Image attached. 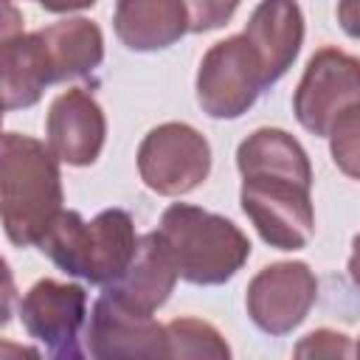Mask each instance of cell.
I'll list each match as a JSON object with an SVG mask.
<instances>
[{
	"label": "cell",
	"mask_w": 360,
	"mask_h": 360,
	"mask_svg": "<svg viewBox=\"0 0 360 360\" xmlns=\"http://www.w3.org/2000/svg\"><path fill=\"white\" fill-rule=\"evenodd\" d=\"M295 357H354V343L349 335L335 332V329H315L304 335L295 349Z\"/></svg>",
	"instance_id": "20"
},
{
	"label": "cell",
	"mask_w": 360,
	"mask_h": 360,
	"mask_svg": "<svg viewBox=\"0 0 360 360\" xmlns=\"http://www.w3.org/2000/svg\"><path fill=\"white\" fill-rule=\"evenodd\" d=\"M239 205L264 245L273 250H301L315 236L312 183L290 174L242 177Z\"/></svg>",
	"instance_id": "4"
},
{
	"label": "cell",
	"mask_w": 360,
	"mask_h": 360,
	"mask_svg": "<svg viewBox=\"0 0 360 360\" xmlns=\"http://www.w3.org/2000/svg\"><path fill=\"white\" fill-rule=\"evenodd\" d=\"M143 186L160 197H183L211 174V143L186 121L152 127L135 155Z\"/></svg>",
	"instance_id": "5"
},
{
	"label": "cell",
	"mask_w": 360,
	"mask_h": 360,
	"mask_svg": "<svg viewBox=\"0 0 360 360\" xmlns=\"http://www.w3.org/2000/svg\"><path fill=\"white\" fill-rule=\"evenodd\" d=\"M354 101H360V56L335 45L318 48L307 59L292 93V112L298 124L307 132L326 138L332 121Z\"/></svg>",
	"instance_id": "8"
},
{
	"label": "cell",
	"mask_w": 360,
	"mask_h": 360,
	"mask_svg": "<svg viewBox=\"0 0 360 360\" xmlns=\"http://www.w3.org/2000/svg\"><path fill=\"white\" fill-rule=\"evenodd\" d=\"M194 90L200 110L217 121H236L256 104L264 79L245 34L225 37L202 53Z\"/></svg>",
	"instance_id": "6"
},
{
	"label": "cell",
	"mask_w": 360,
	"mask_h": 360,
	"mask_svg": "<svg viewBox=\"0 0 360 360\" xmlns=\"http://www.w3.org/2000/svg\"><path fill=\"white\" fill-rule=\"evenodd\" d=\"M338 25L346 37L360 39V0H338Z\"/></svg>",
	"instance_id": "22"
},
{
	"label": "cell",
	"mask_w": 360,
	"mask_h": 360,
	"mask_svg": "<svg viewBox=\"0 0 360 360\" xmlns=\"http://www.w3.org/2000/svg\"><path fill=\"white\" fill-rule=\"evenodd\" d=\"M318 301V278L307 262L264 264L245 290V309L253 326L270 338L295 332Z\"/></svg>",
	"instance_id": "9"
},
{
	"label": "cell",
	"mask_w": 360,
	"mask_h": 360,
	"mask_svg": "<svg viewBox=\"0 0 360 360\" xmlns=\"http://www.w3.org/2000/svg\"><path fill=\"white\" fill-rule=\"evenodd\" d=\"M346 270H349L352 284L360 290V233L352 239V253H349V264H346Z\"/></svg>",
	"instance_id": "24"
},
{
	"label": "cell",
	"mask_w": 360,
	"mask_h": 360,
	"mask_svg": "<svg viewBox=\"0 0 360 360\" xmlns=\"http://www.w3.org/2000/svg\"><path fill=\"white\" fill-rule=\"evenodd\" d=\"M51 84L93 76L104 62V34L87 17H68L34 31Z\"/></svg>",
	"instance_id": "14"
},
{
	"label": "cell",
	"mask_w": 360,
	"mask_h": 360,
	"mask_svg": "<svg viewBox=\"0 0 360 360\" xmlns=\"http://www.w3.org/2000/svg\"><path fill=\"white\" fill-rule=\"evenodd\" d=\"M188 8L191 34H208L231 22L242 0H183Z\"/></svg>",
	"instance_id": "21"
},
{
	"label": "cell",
	"mask_w": 360,
	"mask_h": 360,
	"mask_svg": "<svg viewBox=\"0 0 360 360\" xmlns=\"http://www.w3.org/2000/svg\"><path fill=\"white\" fill-rule=\"evenodd\" d=\"M242 34L259 59L264 87H273L301 53L304 11L298 0H262L245 22Z\"/></svg>",
	"instance_id": "12"
},
{
	"label": "cell",
	"mask_w": 360,
	"mask_h": 360,
	"mask_svg": "<svg viewBox=\"0 0 360 360\" xmlns=\"http://www.w3.org/2000/svg\"><path fill=\"white\" fill-rule=\"evenodd\" d=\"M166 338H169V357H208V360H228L231 346L222 338V332L202 321V318H174L166 323Z\"/></svg>",
	"instance_id": "18"
},
{
	"label": "cell",
	"mask_w": 360,
	"mask_h": 360,
	"mask_svg": "<svg viewBox=\"0 0 360 360\" xmlns=\"http://www.w3.org/2000/svg\"><path fill=\"white\" fill-rule=\"evenodd\" d=\"M112 31L135 53L166 51L191 31L188 8L183 0H115Z\"/></svg>",
	"instance_id": "15"
},
{
	"label": "cell",
	"mask_w": 360,
	"mask_h": 360,
	"mask_svg": "<svg viewBox=\"0 0 360 360\" xmlns=\"http://www.w3.org/2000/svg\"><path fill=\"white\" fill-rule=\"evenodd\" d=\"M177 278H180V273H177L169 245L163 242V236L158 231H149L141 236L132 264L124 270L121 278L107 284L104 292H110L112 298H118L121 304H127L138 312L155 315L172 298Z\"/></svg>",
	"instance_id": "13"
},
{
	"label": "cell",
	"mask_w": 360,
	"mask_h": 360,
	"mask_svg": "<svg viewBox=\"0 0 360 360\" xmlns=\"http://www.w3.org/2000/svg\"><path fill=\"white\" fill-rule=\"evenodd\" d=\"M158 233L169 245L180 278L194 287H219L250 259V239L236 222L191 202H172L160 214Z\"/></svg>",
	"instance_id": "3"
},
{
	"label": "cell",
	"mask_w": 360,
	"mask_h": 360,
	"mask_svg": "<svg viewBox=\"0 0 360 360\" xmlns=\"http://www.w3.org/2000/svg\"><path fill=\"white\" fill-rule=\"evenodd\" d=\"M138 242L135 219L124 208H104L90 222L79 211L65 208L37 248L62 273L107 287L132 264Z\"/></svg>",
	"instance_id": "2"
},
{
	"label": "cell",
	"mask_w": 360,
	"mask_h": 360,
	"mask_svg": "<svg viewBox=\"0 0 360 360\" xmlns=\"http://www.w3.org/2000/svg\"><path fill=\"white\" fill-rule=\"evenodd\" d=\"M59 158L42 141L6 132L0 143V219L6 239L34 248L65 211Z\"/></svg>",
	"instance_id": "1"
},
{
	"label": "cell",
	"mask_w": 360,
	"mask_h": 360,
	"mask_svg": "<svg viewBox=\"0 0 360 360\" xmlns=\"http://www.w3.org/2000/svg\"><path fill=\"white\" fill-rule=\"evenodd\" d=\"M39 8L51 11V14H70V11H84L93 8L98 0H34Z\"/></svg>",
	"instance_id": "23"
},
{
	"label": "cell",
	"mask_w": 360,
	"mask_h": 360,
	"mask_svg": "<svg viewBox=\"0 0 360 360\" xmlns=\"http://www.w3.org/2000/svg\"><path fill=\"white\" fill-rule=\"evenodd\" d=\"M236 169L248 174H290L312 183V163L298 138L278 127H259L236 146Z\"/></svg>",
	"instance_id": "17"
},
{
	"label": "cell",
	"mask_w": 360,
	"mask_h": 360,
	"mask_svg": "<svg viewBox=\"0 0 360 360\" xmlns=\"http://www.w3.org/2000/svg\"><path fill=\"white\" fill-rule=\"evenodd\" d=\"M0 76H3V107L8 112L34 107L51 87L48 68L39 51L37 34H6L0 48Z\"/></svg>",
	"instance_id": "16"
},
{
	"label": "cell",
	"mask_w": 360,
	"mask_h": 360,
	"mask_svg": "<svg viewBox=\"0 0 360 360\" xmlns=\"http://www.w3.org/2000/svg\"><path fill=\"white\" fill-rule=\"evenodd\" d=\"M84 349L96 360L169 357L166 323H158L149 312L121 304L110 292H101L87 315Z\"/></svg>",
	"instance_id": "10"
},
{
	"label": "cell",
	"mask_w": 360,
	"mask_h": 360,
	"mask_svg": "<svg viewBox=\"0 0 360 360\" xmlns=\"http://www.w3.org/2000/svg\"><path fill=\"white\" fill-rule=\"evenodd\" d=\"M51 152L76 169L93 166L107 141V118L96 96L84 87H70L51 101L45 118Z\"/></svg>",
	"instance_id": "11"
},
{
	"label": "cell",
	"mask_w": 360,
	"mask_h": 360,
	"mask_svg": "<svg viewBox=\"0 0 360 360\" xmlns=\"http://www.w3.org/2000/svg\"><path fill=\"white\" fill-rule=\"evenodd\" d=\"M20 321L31 340H37L56 360H79L87 354L82 329L87 326V292L82 284L39 278L20 298Z\"/></svg>",
	"instance_id": "7"
},
{
	"label": "cell",
	"mask_w": 360,
	"mask_h": 360,
	"mask_svg": "<svg viewBox=\"0 0 360 360\" xmlns=\"http://www.w3.org/2000/svg\"><path fill=\"white\" fill-rule=\"evenodd\" d=\"M329 155L338 172L360 180V101L349 104L329 127Z\"/></svg>",
	"instance_id": "19"
},
{
	"label": "cell",
	"mask_w": 360,
	"mask_h": 360,
	"mask_svg": "<svg viewBox=\"0 0 360 360\" xmlns=\"http://www.w3.org/2000/svg\"><path fill=\"white\" fill-rule=\"evenodd\" d=\"M354 357H360V338L354 340Z\"/></svg>",
	"instance_id": "25"
}]
</instances>
